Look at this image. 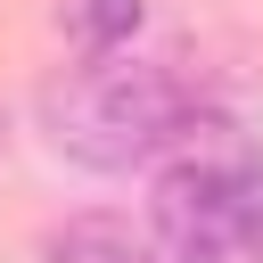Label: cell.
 I'll return each instance as SVG.
<instances>
[{
  "instance_id": "cell-1",
  "label": "cell",
  "mask_w": 263,
  "mask_h": 263,
  "mask_svg": "<svg viewBox=\"0 0 263 263\" xmlns=\"http://www.w3.org/2000/svg\"><path fill=\"white\" fill-rule=\"evenodd\" d=\"M41 115V140L90 173H148V164H173L214 115L197 107V90L156 66V58H74L66 74L41 82L33 99Z\"/></svg>"
},
{
  "instance_id": "cell-3",
  "label": "cell",
  "mask_w": 263,
  "mask_h": 263,
  "mask_svg": "<svg viewBox=\"0 0 263 263\" xmlns=\"http://www.w3.org/2000/svg\"><path fill=\"white\" fill-rule=\"evenodd\" d=\"M41 263H173V247L156 230L115 222V214H74L41 238Z\"/></svg>"
},
{
  "instance_id": "cell-4",
  "label": "cell",
  "mask_w": 263,
  "mask_h": 263,
  "mask_svg": "<svg viewBox=\"0 0 263 263\" xmlns=\"http://www.w3.org/2000/svg\"><path fill=\"white\" fill-rule=\"evenodd\" d=\"M140 16H148V0H58V25L82 58H123Z\"/></svg>"
},
{
  "instance_id": "cell-2",
  "label": "cell",
  "mask_w": 263,
  "mask_h": 263,
  "mask_svg": "<svg viewBox=\"0 0 263 263\" xmlns=\"http://www.w3.org/2000/svg\"><path fill=\"white\" fill-rule=\"evenodd\" d=\"M156 238L173 263H263V148L205 123L156 173Z\"/></svg>"
}]
</instances>
